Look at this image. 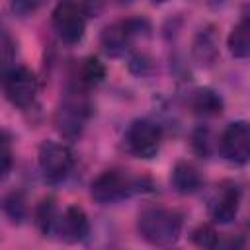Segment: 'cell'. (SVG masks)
Instances as JSON below:
<instances>
[{
    "instance_id": "cell-1",
    "label": "cell",
    "mask_w": 250,
    "mask_h": 250,
    "mask_svg": "<svg viewBox=\"0 0 250 250\" xmlns=\"http://www.w3.org/2000/svg\"><path fill=\"white\" fill-rule=\"evenodd\" d=\"M184 230V217L176 209L168 207H146L137 217V232L139 236L158 248L174 246Z\"/></svg>"
},
{
    "instance_id": "cell-2",
    "label": "cell",
    "mask_w": 250,
    "mask_h": 250,
    "mask_svg": "<svg viewBox=\"0 0 250 250\" xmlns=\"http://www.w3.org/2000/svg\"><path fill=\"white\" fill-rule=\"evenodd\" d=\"M145 184H148V182L143 178L131 176L127 170L109 168V170H104L92 182L90 195L100 205H111V203H117L121 199L131 197L137 191H143Z\"/></svg>"
},
{
    "instance_id": "cell-3",
    "label": "cell",
    "mask_w": 250,
    "mask_h": 250,
    "mask_svg": "<svg viewBox=\"0 0 250 250\" xmlns=\"http://www.w3.org/2000/svg\"><path fill=\"white\" fill-rule=\"evenodd\" d=\"M148 35H150V23L145 18H129L105 25L100 33V45L107 57H121L125 55V51H129L135 39Z\"/></svg>"
},
{
    "instance_id": "cell-4",
    "label": "cell",
    "mask_w": 250,
    "mask_h": 250,
    "mask_svg": "<svg viewBox=\"0 0 250 250\" xmlns=\"http://www.w3.org/2000/svg\"><path fill=\"white\" fill-rule=\"evenodd\" d=\"M88 117H90V104L86 96L78 92V88H74L68 90L61 100L55 111V127L64 139L74 141L82 135Z\"/></svg>"
},
{
    "instance_id": "cell-5",
    "label": "cell",
    "mask_w": 250,
    "mask_h": 250,
    "mask_svg": "<svg viewBox=\"0 0 250 250\" xmlns=\"http://www.w3.org/2000/svg\"><path fill=\"white\" fill-rule=\"evenodd\" d=\"M125 150L137 158L148 160L154 158L162 145V129L152 119H135L129 123L125 135H123Z\"/></svg>"
},
{
    "instance_id": "cell-6",
    "label": "cell",
    "mask_w": 250,
    "mask_h": 250,
    "mask_svg": "<svg viewBox=\"0 0 250 250\" xmlns=\"http://www.w3.org/2000/svg\"><path fill=\"white\" fill-rule=\"evenodd\" d=\"M37 162L45 182L61 184L74 168V154L64 143L43 141L37 152Z\"/></svg>"
},
{
    "instance_id": "cell-7",
    "label": "cell",
    "mask_w": 250,
    "mask_h": 250,
    "mask_svg": "<svg viewBox=\"0 0 250 250\" xmlns=\"http://www.w3.org/2000/svg\"><path fill=\"white\" fill-rule=\"evenodd\" d=\"M86 14L82 12L80 6L74 2H61L53 10V29L57 31L59 39L66 45H76L82 41L84 31H86Z\"/></svg>"
},
{
    "instance_id": "cell-8",
    "label": "cell",
    "mask_w": 250,
    "mask_h": 250,
    "mask_svg": "<svg viewBox=\"0 0 250 250\" xmlns=\"http://www.w3.org/2000/svg\"><path fill=\"white\" fill-rule=\"evenodd\" d=\"M219 150L229 162L244 166L250 158V125H248V121L238 119V121L229 123L219 137Z\"/></svg>"
},
{
    "instance_id": "cell-9",
    "label": "cell",
    "mask_w": 250,
    "mask_h": 250,
    "mask_svg": "<svg viewBox=\"0 0 250 250\" xmlns=\"http://www.w3.org/2000/svg\"><path fill=\"white\" fill-rule=\"evenodd\" d=\"M39 84L35 74L25 66H14L4 76V92L6 98L18 107H29L35 102Z\"/></svg>"
},
{
    "instance_id": "cell-10",
    "label": "cell",
    "mask_w": 250,
    "mask_h": 250,
    "mask_svg": "<svg viewBox=\"0 0 250 250\" xmlns=\"http://www.w3.org/2000/svg\"><path fill=\"white\" fill-rule=\"evenodd\" d=\"M240 199H242V189L236 184H232V182L223 184L217 189V193L209 205V215H211L213 223H219V225L232 223L238 215Z\"/></svg>"
},
{
    "instance_id": "cell-11",
    "label": "cell",
    "mask_w": 250,
    "mask_h": 250,
    "mask_svg": "<svg viewBox=\"0 0 250 250\" xmlns=\"http://www.w3.org/2000/svg\"><path fill=\"white\" fill-rule=\"evenodd\" d=\"M57 234L68 244H76L88 238L90 234V221L86 211L80 205H70L64 209V213L59 217L57 223Z\"/></svg>"
},
{
    "instance_id": "cell-12",
    "label": "cell",
    "mask_w": 250,
    "mask_h": 250,
    "mask_svg": "<svg viewBox=\"0 0 250 250\" xmlns=\"http://www.w3.org/2000/svg\"><path fill=\"white\" fill-rule=\"evenodd\" d=\"M191 59L197 66L209 68L219 59V33L215 25H203L191 41Z\"/></svg>"
},
{
    "instance_id": "cell-13",
    "label": "cell",
    "mask_w": 250,
    "mask_h": 250,
    "mask_svg": "<svg viewBox=\"0 0 250 250\" xmlns=\"http://www.w3.org/2000/svg\"><path fill=\"white\" fill-rule=\"evenodd\" d=\"M170 184H172L174 191H178L180 195H191V193H195V191L201 188L203 180H201L199 170H197L191 162L180 160V162H176L174 168H172Z\"/></svg>"
},
{
    "instance_id": "cell-14",
    "label": "cell",
    "mask_w": 250,
    "mask_h": 250,
    "mask_svg": "<svg viewBox=\"0 0 250 250\" xmlns=\"http://www.w3.org/2000/svg\"><path fill=\"white\" fill-rule=\"evenodd\" d=\"M188 105L193 113L203 117L219 115L223 111V98L211 88H195L188 96Z\"/></svg>"
},
{
    "instance_id": "cell-15",
    "label": "cell",
    "mask_w": 250,
    "mask_h": 250,
    "mask_svg": "<svg viewBox=\"0 0 250 250\" xmlns=\"http://www.w3.org/2000/svg\"><path fill=\"white\" fill-rule=\"evenodd\" d=\"M227 47L234 59H246L250 55V21L246 16L230 29L227 37Z\"/></svg>"
},
{
    "instance_id": "cell-16",
    "label": "cell",
    "mask_w": 250,
    "mask_h": 250,
    "mask_svg": "<svg viewBox=\"0 0 250 250\" xmlns=\"http://www.w3.org/2000/svg\"><path fill=\"white\" fill-rule=\"evenodd\" d=\"M57 223H59V213H57V203L53 197H43L37 207H35V225L43 236H51L57 232Z\"/></svg>"
},
{
    "instance_id": "cell-17",
    "label": "cell",
    "mask_w": 250,
    "mask_h": 250,
    "mask_svg": "<svg viewBox=\"0 0 250 250\" xmlns=\"http://www.w3.org/2000/svg\"><path fill=\"white\" fill-rule=\"evenodd\" d=\"M105 78V66L98 57H88L80 66V82L84 86H98Z\"/></svg>"
},
{
    "instance_id": "cell-18",
    "label": "cell",
    "mask_w": 250,
    "mask_h": 250,
    "mask_svg": "<svg viewBox=\"0 0 250 250\" xmlns=\"http://www.w3.org/2000/svg\"><path fill=\"white\" fill-rule=\"evenodd\" d=\"M14 59L16 43L6 29H0V80H4V76L14 68Z\"/></svg>"
},
{
    "instance_id": "cell-19",
    "label": "cell",
    "mask_w": 250,
    "mask_h": 250,
    "mask_svg": "<svg viewBox=\"0 0 250 250\" xmlns=\"http://www.w3.org/2000/svg\"><path fill=\"white\" fill-rule=\"evenodd\" d=\"M191 242L199 248H217L219 246V234L213 225H199L191 230Z\"/></svg>"
},
{
    "instance_id": "cell-20",
    "label": "cell",
    "mask_w": 250,
    "mask_h": 250,
    "mask_svg": "<svg viewBox=\"0 0 250 250\" xmlns=\"http://www.w3.org/2000/svg\"><path fill=\"white\" fill-rule=\"evenodd\" d=\"M4 213L14 221V223H21L27 217V205L21 193H10L4 199Z\"/></svg>"
},
{
    "instance_id": "cell-21",
    "label": "cell",
    "mask_w": 250,
    "mask_h": 250,
    "mask_svg": "<svg viewBox=\"0 0 250 250\" xmlns=\"http://www.w3.org/2000/svg\"><path fill=\"white\" fill-rule=\"evenodd\" d=\"M12 137L0 129V180H4L12 170Z\"/></svg>"
},
{
    "instance_id": "cell-22",
    "label": "cell",
    "mask_w": 250,
    "mask_h": 250,
    "mask_svg": "<svg viewBox=\"0 0 250 250\" xmlns=\"http://www.w3.org/2000/svg\"><path fill=\"white\" fill-rule=\"evenodd\" d=\"M191 145H193V150L201 156H209L211 154V133L207 127H197L193 131V137H191Z\"/></svg>"
},
{
    "instance_id": "cell-23",
    "label": "cell",
    "mask_w": 250,
    "mask_h": 250,
    "mask_svg": "<svg viewBox=\"0 0 250 250\" xmlns=\"http://www.w3.org/2000/svg\"><path fill=\"white\" fill-rule=\"evenodd\" d=\"M45 0H12V12L18 16H29L33 14Z\"/></svg>"
},
{
    "instance_id": "cell-24",
    "label": "cell",
    "mask_w": 250,
    "mask_h": 250,
    "mask_svg": "<svg viewBox=\"0 0 250 250\" xmlns=\"http://www.w3.org/2000/svg\"><path fill=\"white\" fill-rule=\"evenodd\" d=\"M129 68H131V72L145 76V74L150 72L152 64H150V59L148 57H145V55H133L131 61H129Z\"/></svg>"
},
{
    "instance_id": "cell-25",
    "label": "cell",
    "mask_w": 250,
    "mask_h": 250,
    "mask_svg": "<svg viewBox=\"0 0 250 250\" xmlns=\"http://www.w3.org/2000/svg\"><path fill=\"white\" fill-rule=\"evenodd\" d=\"M115 4H119V6H125V4H131L133 0H113Z\"/></svg>"
},
{
    "instance_id": "cell-26",
    "label": "cell",
    "mask_w": 250,
    "mask_h": 250,
    "mask_svg": "<svg viewBox=\"0 0 250 250\" xmlns=\"http://www.w3.org/2000/svg\"><path fill=\"white\" fill-rule=\"evenodd\" d=\"M152 4H162V2H166V0H150Z\"/></svg>"
}]
</instances>
